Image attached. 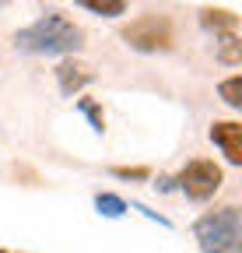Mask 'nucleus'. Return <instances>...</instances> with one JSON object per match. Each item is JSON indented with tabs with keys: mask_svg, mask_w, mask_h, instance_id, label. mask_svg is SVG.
<instances>
[{
	"mask_svg": "<svg viewBox=\"0 0 242 253\" xmlns=\"http://www.w3.org/2000/svg\"><path fill=\"white\" fill-rule=\"evenodd\" d=\"M14 46L21 53H35V56H64V53H77L84 46V32L60 11H49L28 28H21L14 36Z\"/></svg>",
	"mask_w": 242,
	"mask_h": 253,
	"instance_id": "1",
	"label": "nucleus"
},
{
	"mask_svg": "<svg viewBox=\"0 0 242 253\" xmlns=\"http://www.w3.org/2000/svg\"><path fill=\"white\" fill-rule=\"evenodd\" d=\"M197 243L204 253H239L242 250V218L239 208H218L204 218H197Z\"/></svg>",
	"mask_w": 242,
	"mask_h": 253,
	"instance_id": "2",
	"label": "nucleus"
},
{
	"mask_svg": "<svg viewBox=\"0 0 242 253\" xmlns=\"http://www.w3.org/2000/svg\"><path fill=\"white\" fill-rule=\"evenodd\" d=\"M123 42L130 49H140V53H158V49H169L172 46V21L165 14H140L137 21H130L123 32Z\"/></svg>",
	"mask_w": 242,
	"mask_h": 253,
	"instance_id": "3",
	"label": "nucleus"
},
{
	"mask_svg": "<svg viewBox=\"0 0 242 253\" xmlns=\"http://www.w3.org/2000/svg\"><path fill=\"white\" fill-rule=\"evenodd\" d=\"M179 190L190 197V201H197V204H204V201H210L221 190V183H225V176H221V166H214L210 158H193V162L179 172Z\"/></svg>",
	"mask_w": 242,
	"mask_h": 253,
	"instance_id": "4",
	"label": "nucleus"
},
{
	"mask_svg": "<svg viewBox=\"0 0 242 253\" xmlns=\"http://www.w3.org/2000/svg\"><path fill=\"white\" fill-rule=\"evenodd\" d=\"M210 141L221 148V155L232 166H242V123L235 120H214L210 123Z\"/></svg>",
	"mask_w": 242,
	"mask_h": 253,
	"instance_id": "5",
	"label": "nucleus"
},
{
	"mask_svg": "<svg viewBox=\"0 0 242 253\" xmlns=\"http://www.w3.org/2000/svg\"><path fill=\"white\" fill-rule=\"evenodd\" d=\"M56 84H60V95L70 99V95H77L81 88L92 84V71L77 60H64V63H56Z\"/></svg>",
	"mask_w": 242,
	"mask_h": 253,
	"instance_id": "6",
	"label": "nucleus"
},
{
	"mask_svg": "<svg viewBox=\"0 0 242 253\" xmlns=\"http://www.w3.org/2000/svg\"><path fill=\"white\" fill-rule=\"evenodd\" d=\"M200 25H204L207 32H214V36H225V32H235V28H239V14L207 7V11H200Z\"/></svg>",
	"mask_w": 242,
	"mask_h": 253,
	"instance_id": "7",
	"label": "nucleus"
},
{
	"mask_svg": "<svg viewBox=\"0 0 242 253\" xmlns=\"http://www.w3.org/2000/svg\"><path fill=\"white\" fill-rule=\"evenodd\" d=\"M77 7L84 11H92L99 18H119V14H127V0H74Z\"/></svg>",
	"mask_w": 242,
	"mask_h": 253,
	"instance_id": "8",
	"label": "nucleus"
},
{
	"mask_svg": "<svg viewBox=\"0 0 242 253\" xmlns=\"http://www.w3.org/2000/svg\"><path fill=\"white\" fill-rule=\"evenodd\" d=\"M218 39V60L228 63V67H239V60H242V42L235 32H225V36H214Z\"/></svg>",
	"mask_w": 242,
	"mask_h": 253,
	"instance_id": "9",
	"label": "nucleus"
},
{
	"mask_svg": "<svg viewBox=\"0 0 242 253\" xmlns=\"http://www.w3.org/2000/svg\"><path fill=\"white\" fill-rule=\"evenodd\" d=\"M95 208H99V214H105V218H123V214L130 211L127 201L116 197V194H95Z\"/></svg>",
	"mask_w": 242,
	"mask_h": 253,
	"instance_id": "10",
	"label": "nucleus"
},
{
	"mask_svg": "<svg viewBox=\"0 0 242 253\" xmlns=\"http://www.w3.org/2000/svg\"><path fill=\"white\" fill-rule=\"evenodd\" d=\"M218 95L225 99V106H232V109H239L242 106V78L239 74H232V78H225L221 84H218Z\"/></svg>",
	"mask_w": 242,
	"mask_h": 253,
	"instance_id": "11",
	"label": "nucleus"
},
{
	"mask_svg": "<svg viewBox=\"0 0 242 253\" xmlns=\"http://www.w3.org/2000/svg\"><path fill=\"white\" fill-rule=\"evenodd\" d=\"M77 109H81V113H84L88 120H92V130H95V134H102V130H105V120H102V109H99L95 102H88V99H81V102H77Z\"/></svg>",
	"mask_w": 242,
	"mask_h": 253,
	"instance_id": "12",
	"label": "nucleus"
},
{
	"mask_svg": "<svg viewBox=\"0 0 242 253\" xmlns=\"http://www.w3.org/2000/svg\"><path fill=\"white\" fill-rule=\"evenodd\" d=\"M112 176H119V179H147V169H112Z\"/></svg>",
	"mask_w": 242,
	"mask_h": 253,
	"instance_id": "13",
	"label": "nucleus"
},
{
	"mask_svg": "<svg viewBox=\"0 0 242 253\" xmlns=\"http://www.w3.org/2000/svg\"><path fill=\"white\" fill-rule=\"evenodd\" d=\"M4 4H11V0H0V7H4Z\"/></svg>",
	"mask_w": 242,
	"mask_h": 253,
	"instance_id": "14",
	"label": "nucleus"
}]
</instances>
